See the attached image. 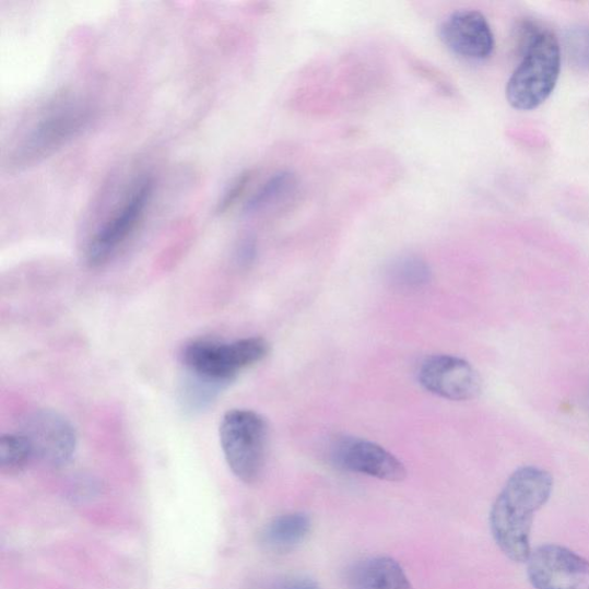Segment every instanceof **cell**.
I'll return each instance as SVG.
<instances>
[{
	"label": "cell",
	"instance_id": "1",
	"mask_svg": "<svg viewBox=\"0 0 589 589\" xmlns=\"http://www.w3.org/2000/svg\"><path fill=\"white\" fill-rule=\"evenodd\" d=\"M554 479L537 467L516 470L496 497L490 515L493 538L511 561L528 562L534 514L550 499Z\"/></svg>",
	"mask_w": 589,
	"mask_h": 589
},
{
	"label": "cell",
	"instance_id": "2",
	"mask_svg": "<svg viewBox=\"0 0 589 589\" xmlns=\"http://www.w3.org/2000/svg\"><path fill=\"white\" fill-rule=\"evenodd\" d=\"M516 45L520 61L507 83V99L516 110H535L556 89L561 42L552 30L527 19L516 30Z\"/></svg>",
	"mask_w": 589,
	"mask_h": 589
},
{
	"label": "cell",
	"instance_id": "3",
	"mask_svg": "<svg viewBox=\"0 0 589 589\" xmlns=\"http://www.w3.org/2000/svg\"><path fill=\"white\" fill-rule=\"evenodd\" d=\"M225 460L242 482L254 484L267 461L269 426L259 413L233 409L225 413L220 428Z\"/></svg>",
	"mask_w": 589,
	"mask_h": 589
},
{
	"label": "cell",
	"instance_id": "4",
	"mask_svg": "<svg viewBox=\"0 0 589 589\" xmlns=\"http://www.w3.org/2000/svg\"><path fill=\"white\" fill-rule=\"evenodd\" d=\"M270 354V344L261 338L233 342L196 340L188 343L181 360L188 374L227 386L242 370Z\"/></svg>",
	"mask_w": 589,
	"mask_h": 589
},
{
	"label": "cell",
	"instance_id": "5",
	"mask_svg": "<svg viewBox=\"0 0 589 589\" xmlns=\"http://www.w3.org/2000/svg\"><path fill=\"white\" fill-rule=\"evenodd\" d=\"M90 108L79 103H58L32 125L11 152L10 168H24L50 155L90 122Z\"/></svg>",
	"mask_w": 589,
	"mask_h": 589
},
{
	"label": "cell",
	"instance_id": "6",
	"mask_svg": "<svg viewBox=\"0 0 589 589\" xmlns=\"http://www.w3.org/2000/svg\"><path fill=\"white\" fill-rule=\"evenodd\" d=\"M154 189L151 178H144L134 186L92 237L85 251L86 263L93 268L102 267L118 252L141 224Z\"/></svg>",
	"mask_w": 589,
	"mask_h": 589
},
{
	"label": "cell",
	"instance_id": "7",
	"mask_svg": "<svg viewBox=\"0 0 589 589\" xmlns=\"http://www.w3.org/2000/svg\"><path fill=\"white\" fill-rule=\"evenodd\" d=\"M20 433L31 444L35 460L48 467H67L76 450L74 427L61 414L52 410H37L25 420Z\"/></svg>",
	"mask_w": 589,
	"mask_h": 589
},
{
	"label": "cell",
	"instance_id": "8",
	"mask_svg": "<svg viewBox=\"0 0 589 589\" xmlns=\"http://www.w3.org/2000/svg\"><path fill=\"white\" fill-rule=\"evenodd\" d=\"M527 564L535 589H589V561L562 545H540Z\"/></svg>",
	"mask_w": 589,
	"mask_h": 589
},
{
	"label": "cell",
	"instance_id": "9",
	"mask_svg": "<svg viewBox=\"0 0 589 589\" xmlns=\"http://www.w3.org/2000/svg\"><path fill=\"white\" fill-rule=\"evenodd\" d=\"M421 385L432 394L450 401H469L483 390L482 377L466 360L450 355L426 358L419 373Z\"/></svg>",
	"mask_w": 589,
	"mask_h": 589
},
{
	"label": "cell",
	"instance_id": "10",
	"mask_svg": "<svg viewBox=\"0 0 589 589\" xmlns=\"http://www.w3.org/2000/svg\"><path fill=\"white\" fill-rule=\"evenodd\" d=\"M440 38L452 54L470 61H485L495 50V37L488 20L475 10L450 14L440 27Z\"/></svg>",
	"mask_w": 589,
	"mask_h": 589
},
{
	"label": "cell",
	"instance_id": "11",
	"mask_svg": "<svg viewBox=\"0 0 589 589\" xmlns=\"http://www.w3.org/2000/svg\"><path fill=\"white\" fill-rule=\"evenodd\" d=\"M337 464L351 472L399 483L407 476V469L396 455L384 447L352 436H344L333 445Z\"/></svg>",
	"mask_w": 589,
	"mask_h": 589
},
{
	"label": "cell",
	"instance_id": "12",
	"mask_svg": "<svg viewBox=\"0 0 589 589\" xmlns=\"http://www.w3.org/2000/svg\"><path fill=\"white\" fill-rule=\"evenodd\" d=\"M347 585L351 589H413L401 564L387 556L354 564L347 573Z\"/></svg>",
	"mask_w": 589,
	"mask_h": 589
},
{
	"label": "cell",
	"instance_id": "13",
	"mask_svg": "<svg viewBox=\"0 0 589 589\" xmlns=\"http://www.w3.org/2000/svg\"><path fill=\"white\" fill-rule=\"evenodd\" d=\"M313 520L308 514L292 513L272 519L260 534V542L268 551L288 553L308 539Z\"/></svg>",
	"mask_w": 589,
	"mask_h": 589
},
{
	"label": "cell",
	"instance_id": "14",
	"mask_svg": "<svg viewBox=\"0 0 589 589\" xmlns=\"http://www.w3.org/2000/svg\"><path fill=\"white\" fill-rule=\"evenodd\" d=\"M35 460L31 444L23 433H9L0 439V470L14 475L23 472Z\"/></svg>",
	"mask_w": 589,
	"mask_h": 589
},
{
	"label": "cell",
	"instance_id": "15",
	"mask_svg": "<svg viewBox=\"0 0 589 589\" xmlns=\"http://www.w3.org/2000/svg\"><path fill=\"white\" fill-rule=\"evenodd\" d=\"M296 186V178L291 172H280L261 186L245 205V212L256 213L287 196Z\"/></svg>",
	"mask_w": 589,
	"mask_h": 589
},
{
	"label": "cell",
	"instance_id": "16",
	"mask_svg": "<svg viewBox=\"0 0 589 589\" xmlns=\"http://www.w3.org/2000/svg\"><path fill=\"white\" fill-rule=\"evenodd\" d=\"M563 49L570 67L589 74V23H579L565 31Z\"/></svg>",
	"mask_w": 589,
	"mask_h": 589
},
{
	"label": "cell",
	"instance_id": "17",
	"mask_svg": "<svg viewBox=\"0 0 589 589\" xmlns=\"http://www.w3.org/2000/svg\"><path fill=\"white\" fill-rule=\"evenodd\" d=\"M391 279L405 287H422L431 279L426 261L417 256L398 258L390 269Z\"/></svg>",
	"mask_w": 589,
	"mask_h": 589
},
{
	"label": "cell",
	"instance_id": "18",
	"mask_svg": "<svg viewBox=\"0 0 589 589\" xmlns=\"http://www.w3.org/2000/svg\"><path fill=\"white\" fill-rule=\"evenodd\" d=\"M226 386L189 374L184 388V403L190 410L207 408Z\"/></svg>",
	"mask_w": 589,
	"mask_h": 589
},
{
	"label": "cell",
	"instance_id": "19",
	"mask_svg": "<svg viewBox=\"0 0 589 589\" xmlns=\"http://www.w3.org/2000/svg\"><path fill=\"white\" fill-rule=\"evenodd\" d=\"M252 179V172L245 170L232 181V184L224 191L222 198L216 203L215 212L217 214H224L232 209L242 196L246 191L248 185Z\"/></svg>",
	"mask_w": 589,
	"mask_h": 589
},
{
	"label": "cell",
	"instance_id": "20",
	"mask_svg": "<svg viewBox=\"0 0 589 589\" xmlns=\"http://www.w3.org/2000/svg\"><path fill=\"white\" fill-rule=\"evenodd\" d=\"M281 589H321L319 585L309 579H298L283 586Z\"/></svg>",
	"mask_w": 589,
	"mask_h": 589
},
{
	"label": "cell",
	"instance_id": "21",
	"mask_svg": "<svg viewBox=\"0 0 589 589\" xmlns=\"http://www.w3.org/2000/svg\"><path fill=\"white\" fill-rule=\"evenodd\" d=\"M255 243L251 238L246 239L244 245L242 246V249H239L238 256L244 261H250L255 256Z\"/></svg>",
	"mask_w": 589,
	"mask_h": 589
}]
</instances>
